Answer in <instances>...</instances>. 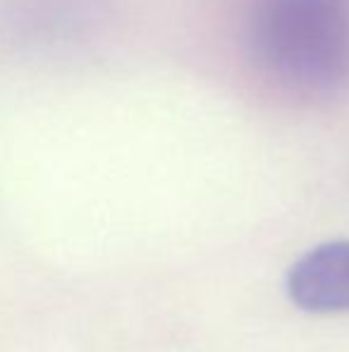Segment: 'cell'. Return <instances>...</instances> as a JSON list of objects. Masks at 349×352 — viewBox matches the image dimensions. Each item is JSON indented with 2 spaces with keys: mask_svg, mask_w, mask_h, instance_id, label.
<instances>
[{
  "mask_svg": "<svg viewBox=\"0 0 349 352\" xmlns=\"http://www.w3.org/2000/svg\"><path fill=\"white\" fill-rule=\"evenodd\" d=\"M247 48L256 70L297 98L349 89V0H254Z\"/></svg>",
  "mask_w": 349,
  "mask_h": 352,
  "instance_id": "1",
  "label": "cell"
},
{
  "mask_svg": "<svg viewBox=\"0 0 349 352\" xmlns=\"http://www.w3.org/2000/svg\"><path fill=\"white\" fill-rule=\"evenodd\" d=\"M292 305L311 314L349 311V240H333L309 250L287 271Z\"/></svg>",
  "mask_w": 349,
  "mask_h": 352,
  "instance_id": "2",
  "label": "cell"
}]
</instances>
